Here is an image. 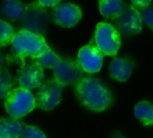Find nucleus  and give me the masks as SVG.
Returning <instances> with one entry per match:
<instances>
[{
    "label": "nucleus",
    "mask_w": 153,
    "mask_h": 138,
    "mask_svg": "<svg viewBox=\"0 0 153 138\" xmlns=\"http://www.w3.org/2000/svg\"><path fill=\"white\" fill-rule=\"evenodd\" d=\"M75 92L80 101L93 111L105 110L112 101L108 87L94 76L82 77L75 84Z\"/></svg>",
    "instance_id": "f257e3e1"
},
{
    "label": "nucleus",
    "mask_w": 153,
    "mask_h": 138,
    "mask_svg": "<svg viewBox=\"0 0 153 138\" xmlns=\"http://www.w3.org/2000/svg\"><path fill=\"white\" fill-rule=\"evenodd\" d=\"M11 46L13 53L23 61L28 57L31 58L36 57L47 46V43L43 36L21 30L14 34Z\"/></svg>",
    "instance_id": "f03ea898"
},
{
    "label": "nucleus",
    "mask_w": 153,
    "mask_h": 138,
    "mask_svg": "<svg viewBox=\"0 0 153 138\" xmlns=\"http://www.w3.org/2000/svg\"><path fill=\"white\" fill-rule=\"evenodd\" d=\"M6 112L13 119H21L35 108L32 93L21 87L13 89L4 98Z\"/></svg>",
    "instance_id": "7ed1b4c3"
},
{
    "label": "nucleus",
    "mask_w": 153,
    "mask_h": 138,
    "mask_svg": "<svg viewBox=\"0 0 153 138\" xmlns=\"http://www.w3.org/2000/svg\"><path fill=\"white\" fill-rule=\"evenodd\" d=\"M48 22V12L44 6L38 3V1L30 3L26 5L24 14L21 19L23 30L39 36H42L46 31Z\"/></svg>",
    "instance_id": "20e7f679"
},
{
    "label": "nucleus",
    "mask_w": 153,
    "mask_h": 138,
    "mask_svg": "<svg viewBox=\"0 0 153 138\" xmlns=\"http://www.w3.org/2000/svg\"><path fill=\"white\" fill-rule=\"evenodd\" d=\"M95 43L103 55L115 57L121 46L120 34L113 25L100 22L96 27Z\"/></svg>",
    "instance_id": "39448f33"
},
{
    "label": "nucleus",
    "mask_w": 153,
    "mask_h": 138,
    "mask_svg": "<svg viewBox=\"0 0 153 138\" xmlns=\"http://www.w3.org/2000/svg\"><path fill=\"white\" fill-rule=\"evenodd\" d=\"M63 87L55 78L44 82L34 99L35 107L44 110H53L61 101Z\"/></svg>",
    "instance_id": "423d86ee"
},
{
    "label": "nucleus",
    "mask_w": 153,
    "mask_h": 138,
    "mask_svg": "<svg viewBox=\"0 0 153 138\" xmlns=\"http://www.w3.org/2000/svg\"><path fill=\"white\" fill-rule=\"evenodd\" d=\"M116 30L125 35H134L142 31L143 21L141 13L133 5H126L113 19Z\"/></svg>",
    "instance_id": "0eeeda50"
},
{
    "label": "nucleus",
    "mask_w": 153,
    "mask_h": 138,
    "mask_svg": "<svg viewBox=\"0 0 153 138\" xmlns=\"http://www.w3.org/2000/svg\"><path fill=\"white\" fill-rule=\"evenodd\" d=\"M55 79L63 86L77 84L82 78L83 71L77 61L73 59H60L53 69Z\"/></svg>",
    "instance_id": "6e6552de"
},
{
    "label": "nucleus",
    "mask_w": 153,
    "mask_h": 138,
    "mask_svg": "<svg viewBox=\"0 0 153 138\" xmlns=\"http://www.w3.org/2000/svg\"><path fill=\"white\" fill-rule=\"evenodd\" d=\"M103 56L98 47L91 43L79 50L77 63L83 72L88 74L97 73L102 66Z\"/></svg>",
    "instance_id": "1a4fd4ad"
},
{
    "label": "nucleus",
    "mask_w": 153,
    "mask_h": 138,
    "mask_svg": "<svg viewBox=\"0 0 153 138\" xmlns=\"http://www.w3.org/2000/svg\"><path fill=\"white\" fill-rule=\"evenodd\" d=\"M43 68L37 64H23L18 70L17 81L21 88L31 90L40 87L43 84Z\"/></svg>",
    "instance_id": "9d476101"
},
{
    "label": "nucleus",
    "mask_w": 153,
    "mask_h": 138,
    "mask_svg": "<svg viewBox=\"0 0 153 138\" xmlns=\"http://www.w3.org/2000/svg\"><path fill=\"white\" fill-rule=\"evenodd\" d=\"M55 22L63 27H73L82 18L81 9L71 3H59L53 9Z\"/></svg>",
    "instance_id": "9b49d317"
},
{
    "label": "nucleus",
    "mask_w": 153,
    "mask_h": 138,
    "mask_svg": "<svg viewBox=\"0 0 153 138\" xmlns=\"http://www.w3.org/2000/svg\"><path fill=\"white\" fill-rule=\"evenodd\" d=\"M133 69L134 66L130 60L115 58L110 64L109 74L114 79L119 82H125L131 76Z\"/></svg>",
    "instance_id": "f8f14e48"
},
{
    "label": "nucleus",
    "mask_w": 153,
    "mask_h": 138,
    "mask_svg": "<svg viewBox=\"0 0 153 138\" xmlns=\"http://www.w3.org/2000/svg\"><path fill=\"white\" fill-rule=\"evenodd\" d=\"M22 126L19 119H0V138H19L23 130Z\"/></svg>",
    "instance_id": "ddd939ff"
},
{
    "label": "nucleus",
    "mask_w": 153,
    "mask_h": 138,
    "mask_svg": "<svg viewBox=\"0 0 153 138\" xmlns=\"http://www.w3.org/2000/svg\"><path fill=\"white\" fill-rule=\"evenodd\" d=\"M26 6L16 0H5L1 4L2 15L7 19L15 21L22 19L24 14Z\"/></svg>",
    "instance_id": "4468645a"
},
{
    "label": "nucleus",
    "mask_w": 153,
    "mask_h": 138,
    "mask_svg": "<svg viewBox=\"0 0 153 138\" xmlns=\"http://www.w3.org/2000/svg\"><path fill=\"white\" fill-rule=\"evenodd\" d=\"M31 59L35 62V64L39 65L42 68L54 69L61 58L47 45L36 57Z\"/></svg>",
    "instance_id": "2eb2a0df"
},
{
    "label": "nucleus",
    "mask_w": 153,
    "mask_h": 138,
    "mask_svg": "<svg viewBox=\"0 0 153 138\" xmlns=\"http://www.w3.org/2000/svg\"><path fill=\"white\" fill-rule=\"evenodd\" d=\"M134 116L144 126L153 125V105L146 101L137 103L134 107Z\"/></svg>",
    "instance_id": "dca6fc26"
},
{
    "label": "nucleus",
    "mask_w": 153,
    "mask_h": 138,
    "mask_svg": "<svg viewBox=\"0 0 153 138\" xmlns=\"http://www.w3.org/2000/svg\"><path fill=\"white\" fill-rule=\"evenodd\" d=\"M101 14L108 18H116L124 8V4L120 0H103L99 2Z\"/></svg>",
    "instance_id": "f3484780"
},
{
    "label": "nucleus",
    "mask_w": 153,
    "mask_h": 138,
    "mask_svg": "<svg viewBox=\"0 0 153 138\" xmlns=\"http://www.w3.org/2000/svg\"><path fill=\"white\" fill-rule=\"evenodd\" d=\"M12 76L5 68H0V100L4 99L12 91Z\"/></svg>",
    "instance_id": "a211bd4d"
},
{
    "label": "nucleus",
    "mask_w": 153,
    "mask_h": 138,
    "mask_svg": "<svg viewBox=\"0 0 153 138\" xmlns=\"http://www.w3.org/2000/svg\"><path fill=\"white\" fill-rule=\"evenodd\" d=\"M14 34L13 28L5 21L0 20V47L11 44Z\"/></svg>",
    "instance_id": "6ab92c4d"
},
{
    "label": "nucleus",
    "mask_w": 153,
    "mask_h": 138,
    "mask_svg": "<svg viewBox=\"0 0 153 138\" xmlns=\"http://www.w3.org/2000/svg\"><path fill=\"white\" fill-rule=\"evenodd\" d=\"M21 138H46L44 133L36 127H25L22 132Z\"/></svg>",
    "instance_id": "aec40b11"
},
{
    "label": "nucleus",
    "mask_w": 153,
    "mask_h": 138,
    "mask_svg": "<svg viewBox=\"0 0 153 138\" xmlns=\"http://www.w3.org/2000/svg\"><path fill=\"white\" fill-rule=\"evenodd\" d=\"M141 18L143 23L147 25L152 31H153V6H148L142 10Z\"/></svg>",
    "instance_id": "412c9836"
},
{
    "label": "nucleus",
    "mask_w": 153,
    "mask_h": 138,
    "mask_svg": "<svg viewBox=\"0 0 153 138\" xmlns=\"http://www.w3.org/2000/svg\"><path fill=\"white\" fill-rule=\"evenodd\" d=\"M151 1L149 0H143V1H132V5L134 7H139V8H142V9H144L148 6H150L151 4Z\"/></svg>",
    "instance_id": "4be33fe9"
},
{
    "label": "nucleus",
    "mask_w": 153,
    "mask_h": 138,
    "mask_svg": "<svg viewBox=\"0 0 153 138\" xmlns=\"http://www.w3.org/2000/svg\"><path fill=\"white\" fill-rule=\"evenodd\" d=\"M38 3L40 5L44 6V7H47V6H52V7H54L57 4H59L60 1H57V0H39V1H38Z\"/></svg>",
    "instance_id": "5701e85b"
},
{
    "label": "nucleus",
    "mask_w": 153,
    "mask_h": 138,
    "mask_svg": "<svg viewBox=\"0 0 153 138\" xmlns=\"http://www.w3.org/2000/svg\"><path fill=\"white\" fill-rule=\"evenodd\" d=\"M3 62H4V56H3V54L0 52V68H1V66H2V65H3Z\"/></svg>",
    "instance_id": "b1692460"
},
{
    "label": "nucleus",
    "mask_w": 153,
    "mask_h": 138,
    "mask_svg": "<svg viewBox=\"0 0 153 138\" xmlns=\"http://www.w3.org/2000/svg\"><path fill=\"white\" fill-rule=\"evenodd\" d=\"M112 138H124L122 136H120V135H116V136H114Z\"/></svg>",
    "instance_id": "393cba45"
}]
</instances>
